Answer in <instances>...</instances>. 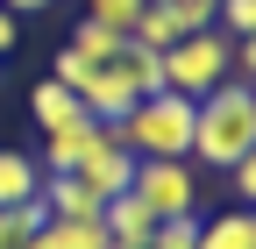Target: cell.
<instances>
[{"instance_id": "obj_15", "label": "cell", "mask_w": 256, "mask_h": 249, "mask_svg": "<svg viewBox=\"0 0 256 249\" xmlns=\"http://www.w3.org/2000/svg\"><path fill=\"white\" fill-rule=\"evenodd\" d=\"M142 8H150V0H86V22H100V28H114V36H128Z\"/></svg>"}, {"instance_id": "obj_23", "label": "cell", "mask_w": 256, "mask_h": 249, "mask_svg": "<svg viewBox=\"0 0 256 249\" xmlns=\"http://www.w3.org/2000/svg\"><path fill=\"white\" fill-rule=\"evenodd\" d=\"M14 249H43V235H22V242H14Z\"/></svg>"}, {"instance_id": "obj_3", "label": "cell", "mask_w": 256, "mask_h": 249, "mask_svg": "<svg viewBox=\"0 0 256 249\" xmlns=\"http://www.w3.org/2000/svg\"><path fill=\"white\" fill-rule=\"evenodd\" d=\"M228 57H235V36L220 28H200V36H178L164 50V92H185V100H206L214 86H228Z\"/></svg>"}, {"instance_id": "obj_7", "label": "cell", "mask_w": 256, "mask_h": 249, "mask_svg": "<svg viewBox=\"0 0 256 249\" xmlns=\"http://www.w3.org/2000/svg\"><path fill=\"white\" fill-rule=\"evenodd\" d=\"M92 142H100V121H92V114H78V121H64V128H50V136H43V171H78Z\"/></svg>"}, {"instance_id": "obj_10", "label": "cell", "mask_w": 256, "mask_h": 249, "mask_svg": "<svg viewBox=\"0 0 256 249\" xmlns=\"http://www.w3.org/2000/svg\"><path fill=\"white\" fill-rule=\"evenodd\" d=\"M200 249H256V214L228 206V214H214V221H200Z\"/></svg>"}, {"instance_id": "obj_20", "label": "cell", "mask_w": 256, "mask_h": 249, "mask_svg": "<svg viewBox=\"0 0 256 249\" xmlns=\"http://www.w3.org/2000/svg\"><path fill=\"white\" fill-rule=\"evenodd\" d=\"M228 185H235V206H249L256 200V157H235L228 164Z\"/></svg>"}, {"instance_id": "obj_13", "label": "cell", "mask_w": 256, "mask_h": 249, "mask_svg": "<svg viewBox=\"0 0 256 249\" xmlns=\"http://www.w3.org/2000/svg\"><path fill=\"white\" fill-rule=\"evenodd\" d=\"M36 235H43V249H114L100 221H43Z\"/></svg>"}, {"instance_id": "obj_9", "label": "cell", "mask_w": 256, "mask_h": 249, "mask_svg": "<svg viewBox=\"0 0 256 249\" xmlns=\"http://www.w3.org/2000/svg\"><path fill=\"white\" fill-rule=\"evenodd\" d=\"M114 72H121V86L136 92V100H150V92H164V50H142V43H121V57H114Z\"/></svg>"}, {"instance_id": "obj_2", "label": "cell", "mask_w": 256, "mask_h": 249, "mask_svg": "<svg viewBox=\"0 0 256 249\" xmlns=\"http://www.w3.org/2000/svg\"><path fill=\"white\" fill-rule=\"evenodd\" d=\"M114 136L136 157H192V100L185 92H150L114 121Z\"/></svg>"}, {"instance_id": "obj_16", "label": "cell", "mask_w": 256, "mask_h": 249, "mask_svg": "<svg viewBox=\"0 0 256 249\" xmlns=\"http://www.w3.org/2000/svg\"><path fill=\"white\" fill-rule=\"evenodd\" d=\"M150 249H200V214H171V221H156Z\"/></svg>"}, {"instance_id": "obj_4", "label": "cell", "mask_w": 256, "mask_h": 249, "mask_svg": "<svg viewBox=\"0 0 256 249\" xmlns=\"http://www.w3.org/2000/svg\"><path fill=\"white\" fill-rule=\"evenodd\" d=\"M128 192H136L156 221H171V214H200V178H192V157H136V178H128Z\"/></svg>"}, {"instance_id": "obj_22", "label": "cell", "mask_w": 256, "mask_h": 249, "mask_svg": "<svg viewBox=\"0 0 256 249\" xmlns=\"http://www.w3.org/2000/svg\"><path fill=\"white\" fill-rule=\"evenodd\" d=\"M14 36H22V28H14V14H8V8H0V57H8V50H14Z\"/></svg>"}, {"instance_id": "obj_11", "label": "cell", "mask_w": 256, "mask_h": 249, "mask_svg": "<svg viewBox=\"0 0 256 249\" xmlns=\"http://www.w3.org/2000/svg\"><path fill=\"white\" fill-rule=\"evenodd\" d=\"M36 185H43V164H36V157H22V150H0V206L36 200Z\"/></svg>"}, {"instance_id": "obj_14", "label": "cell", "mask_w": 256, "mask_h": 249, "mask_svg": "<svg viewBox=\"0 0 256 249\" xmlns=\"http://www.w3.org/2000/svg\"><path fill=\"white\" fill-rule=\"evenodd\" d=\"M121 43H128V36H114V28H100V22H86V14H78V28H72V43H64V50H78L86 64H114Z\"/></svg>"}, {"instance_id": "obj_19", "label": "cell", "mask_w": 256, "mask_h": 249, "mask_svg": "<svg viewBox=\"0 0 256 249\" xmlns=\"http://www.w3.org/2000/svg\"><path fill=\"white\" fill-rule=\"evenodd\" d=\"M171 22H178V36H200V28H214V0H164Z\"/></svg>"}, {"instance_id": "obj_18", "label": "cell", "mask_w": 256, "mask_h": 249, "mask_svg": "<svg viewBox=\"0 0 256 249\" xmlns=\"http://www.w3.org/2000/svg\"><path fill=\"white\" fill-rule=\"evenodd\" d=\"M92 72H100V64H86L78 50H57V57H50V78H57V86H72V100L86 92V78H92Z\"/></svg>"}, {"instance_id": "obj_17", "label": "cell", "mask_w": 256, "mask_h": 249, "mask_svg": "<svg viewBox=\"0 0 256 249\" xmlns=\"http://www.w3.org/2000/svg\"><path fill=\"white\" fill-rule=\"evenodd\" d=\"M214 28L220 36H256V0H214Z\"/></svg>"}, {"instance_id": "obj_6", "label": "cell", "mask_w": 256, "mask_h": 249, "mask_svg": "<svg viewBox=\"0 0 256 249\" xmlns=\"http://www.w3.org/2000/svg\"><path fill=\"white\" fill-rule=\"evenodd\" d=\"M100 228H107V242H114V249H150V235H156V214H150L136 192H114V200L100 206Z\"/></svg>"}, {"instance_id": "obj_12", "label": "cell", "mask_w": 256, "mask_h": 249, "mask_svg": "<svg viewBox=\"0 0 256 249\" xmlns=\"http://www.w3.org/2000/svg\"><path fill=\"white\" fill-rule=\"evenodd\" d=\"M28 114H36V128L50 136V128H64V121H78L86 107L72 100V86H57V78H43L36 92H28Z\"/></svg>"}, {"instance_id": "obj_8", "label": "cell", "mask_w": 256, "mask_h": 249, "mask_svg": "<svg viewBox=\"0 0 256 249\" xmlns=\"http://www.w3.org/2000/svg\"><path fill=\"white\" fill-rule=\"evenodd\" d=\"M78 107H86L92 121H100V128H114V121H121L128 107H136V92L121 86V72H114V64H100V72L86 78V92H78Z\"/></svg>"}, {"instance_id": "obj_21", "label": "cell", "mask_w": 256, "mask_h": 249, "mask_svg": "<svg viewBox=\"0 0 256 249\" xmlns=\"http://www.w3.org/2000/svg\"><path fill=\"white\" fill-rule=\"evenodd\" d=\"M8 14H43V8H57V0H0Z\"/></svg>"}, {"instance_id": "obj_1", "label": "cell", "mask_w": 256, "mask_h": 249, "mask_svg": "<svg viewBox=\"0 0 256 249\" xmlns=\"http://www.w3.org/2000/svg\"><path fill=\"white\" fill-rule=\"evenodd\" d=\"M235 157H256V92L242 78L214 86L206 100H192V164L228 171Z\"/></svg>"}, {"instance_id": "obj_5", "label": "cell", "mask_w": 256, "mask_h": 249, "mask_svg": "<svg viewBox=\"0 0 256 249\" xmlns=\"http://www.w3.org/2000/svg\"><path fill=\"white\" fill-rule=\"evenodd\" d=\"M78 178L92 185L100 200H114V192H128V178H136V150H128L114 128H100V142L86 150V164H78Z\"/></svg>"}]
</instances>
